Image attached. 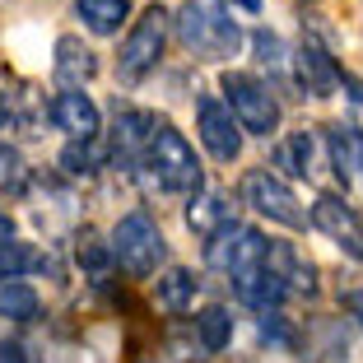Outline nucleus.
I'll list each match as a JSON object with an SVG mask.
<instances>
[{"mask_svg":"<svg viewBox=\"0 0 363 363\" xmlns=\"http://www.w3.org/2000/svg\"><path fill=\"white\" fill-rule=\"evenodd\" d=\"M233 224V201L224 191H196L191 205H186V228L196 238H214L219 228Z\"/></svg>","mask_w":363,"mask_h":363,"instance_id":"a211bd4d","label":"nucleus"},{"mask_svg":"<svg viewBox=\"0 0 363 363\" xmlns=\"http://www.w3.org/2000/svg\"><path fill=\"white\" fill-rule=\"evenodd\" d=\"M275 168L289 172V177H312V172H317V140H312L308 126L294 130V135L275 150Z\"/></svg>","mask_w":363,"mask_h":363,"instance_id":"412c9836","label":"nucleus"},{"mask_svg":"<svg viewBox=\"0 0 363 363\" xmlns=\"http://www.w3.org/2000/svg\"><path fill=\"white\" fill-rule=\"evenodd\" d=\"M238 196H242V205H252L261 219H270V224L308 228V210H303V201L294 196V186H289L270 163H266V168H247L242 182H238Z\"/></svg>","mask_w":363,"mask_h":363,"instance_id":"20e7f679","label":"nucleus"},{"mask_svg":"<svg viewBox=\"0 0 363 363\" xmlns=\"http://www.w3.org/2000/svg\"><path fill=\"white\" fill-rule=\"evenodd\" d=\"M312 224L331 238L345 257L363 261V219L340 191H317V201H312Z\"/></svg>","mask_w":363,"mask_h":363,"instance_id":"6e6552de","label":"nucleus"},{"mask_svg":"<svg viewBox=\"0 0 363 363\" xmlns=\"http://www.w3.org/2000/svg\"><path fill=\"white\" fill-rule=\"evenodd\" d=\"M294 75H298V84L308 89L312 98H331L335 89H340V61H335L331 52H326V43H321L317 33H303L298 52H294Z\"/></svg>","mask_w":363,"mask_h":363,"instance_id":"9b49d317","label":"nucleus"},{"mask_svg":"<svg viewBox=\"0 0 363 363\" xmlns=\"http://www.w3.org/2000/svg\"><path fill=\"white\" fill-rule=\"evenodd\" d=\"M228 340H233V312L224 303H210V308L196 312V345H201V354H224Z\"/></svg>","mask_w":363,"mask_h":363,"instance_id":"aec40b11","label":"nucleus"},{"mask_svg":"<svg viewBox=\"0 0 363 363\" xmlns=\"http://www.w3.org/2000/svg\"><path fill=\"white\" fill-rule=\"evenodd\" d=\"M135 172L150 182V191H159V196L205 191L201 159H196V150L186 145V135H182L172 121H159V126H154V140H150V150H145V159L135 163Z\"/></svg>","mask_w":363,"mask_h":363,"instance_id":"f257e3e1","label":"nucleus"},{"mask_svg":"<svg viewBox=\"0 0 363 363\" xmlns=\"http://www.w3.org/2000/svg\"><path fill=\"white\" fill-rule=\"evenodd\" d=\"M75 14H79V23H84L89 33L112 38V33H121V23H126L130 0H75Z\"/></svg>","mask_w":363,"mask_h":363,"instance_id":"4be33fe9","label":"nucleus"},{"mask_svg":"<svg viewBox=\"0 0 363 363\" xmlns=\"http://www.w3.org/2000/svg\"><path fill=\"white\" fill-rule=\"evenodd\" d=\"M103 163H107L103 140H70L61 150V168L70 177H94V172H103Z\"/></svg>","mask_w":363,"mask_h":363,"instance_id":"b1692460","label":"nucleus"},{"mask_svg":"<svg viewBox=\"0 0 363 363\" xmlns=\"http://www.w3.org/2000/svg\"><path fill=\"white\" fill-rule=\"evenodd\" d=\"M228 279H233L238 303L252 308V312H279V303L289 298V289L279 284V275H275V270H266V266H252V270L228 275Z\"/></svg>","mask_w":363,"mask_h":363,"instance_id":"f3484780","label":"nucleus"},{"mask_svg":"<svg viewBox=\"0 0 363 363\" xmlns=\"http://www.w3.org/2000/svg\"><path fill=\"white\" fill-rule=\"evenodd\" d=\"M0 363H28V345L14 335H0Z\"/></svg>","mask_w":363,"mask_h":363,"instance_id":"7c9ffc66","label":"nucleus"},{"mask_svg":"<svg viewBox=\"0 0 363 363\" xmlns=\"http://www.w3.org/2000/svg\"><path fill=\"white\" fill-rule=\"evenodd\" d=\"M47 117H52V126L65 130L70 140H98V130H103L98 103L84 94V89H61V94L47 103Z\"/></svg>","mask_w":363,"mask_h":363,"instance_id":"f8f14e48","label":"nucleus"},{"mask_svg":"<svg viewBox=\"0 0 363 363\" xmlns=\"http://www.w3.org/2000/svg\"><path fill=\"white\" fill-rule=\"evenodd\" d=\"M47 121V98L14 70H0V130H38Z\"/></svg>","mask_w":363,"mask_h":363,"instance_id":"1a4fd4ad","label":"nucleus"},{"mask_svg":"<svg viewBox=\"0 0 363 363\" xmlns=\"http://www.w3.org/2000/svg\"><path fill=\"white\" fill-rule=\"evenodd\" d=\"M168 19L172 14L163 10V5H145L140 19L130 23L126 43H121V56H117V75L126 79V84H140V79L159 65L163 47H168Z\"/></svg>","mask_w":363,"mask_h":363,"instance_id":"39448f33","label":"nucleus"},{"mask_svg":"<svg viewBox=\"0 0 363 363\" xmlns=\"http://www.w3.org/2000/svg\"><path fill=\"white\" fill-rule=\"evenodd\" d=\"M196 135L219 163H233L242 154V130H238L233 112L224 107V98H214V94L196 98Z\"/></svg>","mask_w":363,"mask_h":363,"instance_id":"9d476101","label":"nucleus"},{"mask_svg":"<svg viewBox=\"0 0 363 363\" xmlns=\"http://www.w3.org/2000/svg\"><path fill=\"white\" fill-rule=\"evenodd\" d=\"M177 43L196 61H228L242 47V28L219 0H186L177 10Z\"/></svg>","mask_w":363,"mask_h":363,"instance_id":"f03ea898","label":"nucleus"},{"mask_svg":"<svg viewBox=\"0 0 363 363\" xmlns=\"http://www.w3.org/2000/svg\"><path fill=\"white\" fill-rule=\"evenodd\" d=\"M266 233L261 228H252V224H228V228H219L214 238H205V266L210 270H224V275H242V270H252V266H261L266 261Z\"/></svg>","mask_w":363,"mask_h":363,"instance_id":"0eeeda50","label":"nucleus"},{"mask_svg":"<svg viewBox=\"0 0 363 363\" xmlns=\"http://www.w3.org/2000/svg\"><path fill=\"white\" fill-rule=\"evenodd\" d=\"M224 107L233 112L238 130H252V135L279 130V98L270 94L266 79L247 75V70H228L224 75Z\"/></svg>","mask_w":363,"mask_h":363,"instance_id":"423d86ee","label":"nucleus"},{"mask_svg":"<svg viewBox=\"0 0 363 363\" xmlns=\"http://www.w3.org/2000/svg\"><path fill=\"white\" fill-rule=\"evenodd\" d=\"M56 84L61 89H84L89 79L98 75V52L94 47H84V38H75V33H65V38H56Z\"/></svg>","mask_w":363,"mask_h":363,"instance_id":"4468645a","label":"nucleus"},{"mask_svg":"<svg viewBox=\"0 0 363 363\" xmlns=\"http://www.w3.org/2000/svg\"><path fill=\"white\" fill-rule=\"evenodd\" d=\"M326 159L340 172L345 186H350L354 177H363V126H354V121H331V126H326Z\"/></svg>","mask_w":363,"mask_h":363,"instance_id":"dca6fc26","label":"nucleus"},{"mask_svg":"<svg viewBox=\"0 0 363 363\" xmlns=\"http://www.w3.org/2000/svg\"><path fill=\"white\" fill-rule=\"evenodd\" d=\"M196 289H201V279H196L191 270L172 266L168 275H159V284H154V303H159L168 317H182V312L196 308Z\"/></svg>","mask_w":363,"mask_h":363,"instance_id":"6ab92c4d","label":"nucleus"},{"mask_svg":"<svg viewBox=\"0 0 363 363\" xmlns=\"http://www.w3.org/2000/svg\"><path fill=\"white\" fill-rule=\"evenodd\" d=\"M266 270H275L279 284L289 289V294H317V266H312L308 257H303L294 242H270L266 247V261H261Z\"/></svg>","mask_w":363,"mask_h":363,"instance_id":"2eb2a0df","label":"nucleus"},{"mask_svg":"<svg viewBox=\"0 0 363 363\" xmlns=\"http://www.w3.org/2000/svg\"><path fill=\"white\" fill-rule=\"evenodd\" d=\"M52 261L28 242H5L0 247V284H10V279H23L28 270H47Z\"/></svg>","mask_w":363,"mask_h":363,"instance_id":"393cba45","label":"nucleus"},{"mask_svg":"<svg viewBox=\"0 0 363 363\" xmlns=\"http://www.w3.org/2000/svg\"><path fill=\"white\" fill-rule=\"evenodd\" d=\"M107 252H112V261H117L130 279H150L154 270L168 261V238H163L159 224H154L150 210H130V214L117 219Z\"/></svg>","mask_w":363,"mask_h":363,"instance_id":"7ed1b4c3","label":"nucleus"},{"mask_svg":"<svg viewBox=\"0 0 363 363\" xmlns=\"http://www.w3.org/2000/svg\"><path fill=\"white\" fill-rule=\"evenodd\" d=\"M0 317H5V321H38V317H43V298H38V289L23 284V279L0 284Z\"/></svg>","mask_w":363,"mask_h":363,"instance_id":"5701e85b","label":"nucleus"},{"mask_svg":"<svg viewBox=\"0 0 363 363\" xmlns=\"http://www.w3.org/2000/svg\"><path fill=\"white\" fill-rule=\"evenodd\" d=\"M252 47H257L261 70H270V75H284V70H289V47L279 43L270 28H257V33H252Z\"/></svg>","mask_w":363,"mask_h":363,"instance_id":"cd10ccee","label":"nucleus"},{"mask_svg":"<svg viewBox=\"0 0 363 363\" xmlns=\"http://www.w3.org/2000/svg\"><path fill=\"white\" fill-rule=\"evenodd\" d=\"M261 340L275 345V350H298L303 335H298V326H289V317H279V312H261Z\"/></svg>","mask_w":363,"mask_h":363,"instance_id":"c85d7f7f","label":"nucleus"},{"mask_svg":"<svg viewBox=\"0 0 363 363\" xmlns=\"http://www.w3.org/2000/svg\"><path fill=\"white\" fill-rule=\"evenodd\" d=\"M233 5H238V10H247V14H257V10H261V0H233Z\"/></svg>","mask_w":363,"mask_h":363,"instance_id":"f704fd0d","label":"nucleus"},{"mask_svg":"<svg viewBox=\"0 0 363 363\" xmlns=\"http://www.w3.org/2000/svg\"><path fill=\"white\" fill-rule=\"evenodd\" d=\"M75 261L89 270V275H98V279H103V270L112 266V252H107V242L94 233V228H84V233L75 238Z\"/></svg>","mask_w":363,"mask_h":363,"instance_id":"bb28decb","label":"nucleus"},{"mask_svg":"<svg viewBox=\"0 0 363 363\" xmlns=\"http://www.w3.org/2000/svg\"><path fill=\"white\" fill-rule=\"evenodd\" d=\"M28 163H23V154L14 150L10 140H0V201H19L23 191H28Z\"/></svg>","mask_w":363,"mask_h":363,"instance_id":"a878e982","label":"nucleus"},{"mask_svg":"<svg viewBox=\"0 0 363 363\" xmlns=\"http://www.w3.org/2000/svg\"><path fill=\"white\" fill-rule=\"evenodd\" d=\"M340 308L363 326V289H345V294H340Z\"/></svg>","mask_w":363,"mask_h":363,"instance_id":"2f4dec72","label":"nucleus"},{"mask_svg":"<svg viewBox=\"0 0 363 363\" xmlns=\"http://www.w3.org/2000/svg\"><path fill=\"white\" fill-rule=\"evenodd\" d=\"M154 126H159L154 112H145V107H121L117 126H112V154H107V159H117L121 168L135 172V163L145 159V150H150V140H154Z\"/></svg>","mask_w":363,"mask_h":363,"instance_id":"ddd939ff","label":"nucleus"},{"mask_svg":"<svg viewBox=\"0 0 363 363\" xmlns=\"http://www.w3.org/2000/svg\"><path fill=\"white\" fill-rule=\"evenodd\" d=\"M340 84L350 89V98H354V103L363 107V79H359V75H350V70H345V75H340Z\"/></svg>","mask_w":363,"mask_h":363,"instance_id":"473e14b6","label":"nucleus"},{"mask_svg":"<svg viewBox=\"0 0 363 363\" xmlns=\"http://www.w3.org/2000/svg\"><path fill=\"white\" fill-rule=\"evenodd\" d=\"M43 363H98V359L84 345H52V350L43 354Z\"/></svg>","mask_w":363,"mask_h":363,"instance_id":"c756f323","label":"nucleus"},{"mask_svg":"<svg viewBox=\"0 0 363 363\" xmlns=\"http://www.w3.org/2000/svg\"><path fill=\"white\" fill-rule=\"evenodd\" d=\"M5 242H14V219H10V214H0V247H5Z\"/></svg>","mask_w":363,"mask_h":363,"instance_id":"72a5a7b5","label":"nucleus"}]
</instances>
